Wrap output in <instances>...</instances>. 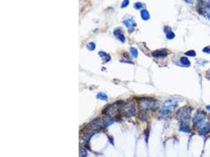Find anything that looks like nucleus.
I'll return each mask as SVG.
<instances>
[{
    "instance_id": "1",
    "label": "nucleus",
    "mask_w": 210,
    "mask_h": 157,
    "mask_svg": "<svg viewBox=\"0 0 210 157\" xmlns=\"http://www.w3.org/2000/svg\"><path fill=\"white\" fill-rule=\"evenodd\" d=\"M194 123L198 128L200 134H205L210 130V125L206 123V115L201 111L196 113L194 118Z\"/></svg>"
},
{
    "instance_id": "2",
    "label": "nucleus",
    "mask_w": 210,
    "mask_h": 157,
    "mask_svg": "<svg viewBox=\"0 0 210 157\" xmlns=\"http://www.w3.org/2000/svg\"><path fill=\"white\" fill-rule=\"evenodd\" d=\"M190 114H191V108L189 107H183L178 111L177 116L179 120H182L183 123H186L190 120Z\"/></svg>"
},
{
    "instance_id": "3",
    "label": "nucleus",
    "mask_w": 210,
    "mask_h": 157,
    "mask_svg": "<svg viewBox=\"0 0 210 157\" xmlns=\"http://www.w3.org/2000/svg\"><path fill=\"white\" fill-rule=\"evenodd\" d=\"M155 105V101L149 98H142L139 101V108L142 111L149 110L152 108H154Z\"/></svg>"
},
{
    "instance_id": "4",
    "label": "nucleus",
    "mask_w": 210,
    "mask_h": 157,
    "mask_svg": "<svg viewBox=\"0 0 210 157\" xmlns=\"http://www.w3.org/2000/svg\"><path fill=\"white\" fill-rule=\"evenodd\" d=\"M118 109H119V105L118 104H114L113 105H110L109 108H107L104 112H106V114H108L109 115H114L116 114V112H117Z\"/></svg>"
},
{
    "instance_id": "5",
    "label": "nucleus",
    "mask_w": 210,
    "mask_h": 157,
    "mask_svg": "<svg viewBox=\"0 0 210 157\" xmlns=\"http://www.w3.org/2000/svg\"><path fill=\"white\" fill-rule=\"evenodd\" d=\"M123 112H124V115L127 116V117H131L132 115H134L136 113V110H135L134 107L131 105H129L126 108L123 109Z\"/></svg>"
},
{
    "instance_id": "6",
    "label": "nucleus",
    "mask_w": 210,
    "mask_h": 157,
    "mask_svg": "<svg viewBox=\"0 0 210 157\" xmlns=\"http://www.w3.org/2000/svg\"><path fill=\"white\" fill-rule=\"evenodd\" d=\"M168 55V52L165 50H159L153 53V56L155 57H164Z\"/></svg>"
},
{
    "instance_id": "7",
    "label": "nucleus",
    "mask_w": 210,
    "mask_h": 157,
    "mask_svg": "<svg viewBox=\"0 0 210 157\" xmlns=\"http://www.w3.org/2000/svg\"><path fill=\"white\" fill-rule=\"evenodd\" d=\"M124 25H125L127 28H128L130 30H132L133 28H134V26L136 25V23H135V21H134V20H132V19H131V18H128V19L126 20V21H124Z\"/></svg>"
},
{
    "instance_id": "8",
    "label": "nucleus",
    "mask_w": 210,
    "mask_h": 157,
    "mask_svg": "<svg viewBox=\"0 0 210 157\" xmlns=\"http://www.w3.org/2000/svg\"><path fill=\"white\" fill-rule=\"evenodd\" d=\"M164 105L167 107V108H176L177 106V101L173 100V99H170V100H168L165 101L164 103Z\"/></svg>"
},
{
    "instance_id": "9",
    "label": "nucleus",
    "mask_w": 210,
    "mask_h": 157,
    "mask_svg": "<svg viewBox=\"0 0 210 157\" xmlns=\"http://www.w3.org/2000/svg\"><path fill=\"white\" fill-rule=\"evenodd\" d=\"M179 130L180 131H183L184 133H190V127L186 124V123H183L180 127H179Z\"/></svg>"
},
{
    "instance_id": "10",
    "label": "nucleus",
    "mask_w": 210,
    "mask_h": 157,
    "mask_svg": "<svg viewBox=\"0 0 210 157\" xmlns=\"http://www.w3.org/2000/svg\"><path fill=\"white\" fill-rule=\"evenodd\" d=\"M180 62L185 67H189L190 65V61L188 60V58H186L185 57H182L180 58Z\"/></svg>"
},
{
    "instance_id": "11",
    "label": "nucleus",
    "mask_w": 210,
    "mask_h": 157,
    "mask_svg": "<svg viewBox=\"0 0 210 157\" xmlns=\"http://www.w3.org/2000/svg\"><path fill=\"white\" fill-rule=\"evenodd\" d=\"M141 16H142V18L145 20V21H147V20L149 19V14L146 10H143L141 11Z\"/></svg>"
},
{
    "instance_id": "12",
    "label": "nucleus",
    "mask_w": 210,
    "mask_h": 157,
    "mask_svg": "<svg viewBox=\"0 0 210 157\" xmlns=\"http://www.w3.org/2000/svg\"><path fill=\"white\" fill-rule=\"evenodd\" d=\"M113 122H114V121L111 119L110 117H106V118H105V120H104V121H103V123H104V125H105L106 127H109V125L113 124Z\"/></svg>"
},
{
    "instance_id": "13",
    "label": "nucleus",
    "mask_w": 210,
    "mask_h": 157,
    "mask_svg": "<svg viewBox=\"0 0 210 157\" xmlns=\"http://www.w3.org/2000/svg\"><path fill=\"white\" fill-rule=\"evenodd\" d=\"M169 112H170L169 108H167V107L163 108H161V109L160 110V113H161L162 115H167L168 114H169Z\"/></svg>"
},
{
    "instance_id": "14",
    "label": "nucleus",
    "mask_w": 210,
    "mask_h": 157,
    "mask_svg": "<svg viewBox=\"0 0 210 157\" xmlns=\"http://www.w3.org/2000/svg\"><path fill=\"white\" fill-rule=\"evenodd\" d=\"M97 97L99 98V99L104 100V101L107 100V98H108L107 96H106V94H105L104 93H99L98 95H97Z\"/></svg>"
},
{
    "instance_id": "15",
    "label": "nucleus",
    "mask_w": 210,
    "mask_h": 157,
    "mask_svg": "<svg viewBox=\"0 0 210 157\" xmlns=\"http://www.w3.org/2000/svg\"><path fill=\"white\" fill-rule=\"evenodd\" d=\"M130 51H131V55H132L133 57H137V56H138V51H137V50H136V48L131 47V48L130 49Z\"/></svg>"
},
{
    "instance_id": "16",
    "label": "nucleus",
    "mask_w": 210,
    "mask_h": 157,
    "mask_svg": "<svg viewBox=\"0 0 210 157\" xmlns=\"http://www.w3.org/2000/svg\"><path fill=\"white\" fill-rule=\"evenodd\" d=\"M166 37L168 39H172L175 37V34L172 32H171V31H170V32H168L166 33Z\"/></svg>"
},
{
    "instance_id": "17",
    "label": "nucleus",
    "mask_w": 210,
    "mask_h": 157,
    "mask_svg": "<svg viewBox=\"0 0 210 157\" xmlns=\"http://www.w3.org/2000/svg\"><path fill=\"white\" fill-rule=\"evenodd\" d=\"M202 3L205 8L210 9V0H202Z\"/></svg>"
},
{
    "instance_id": "18",
    "label": "nucleus",
    "mask_w": 210,
    "mask_h": 157,
    "mask_svg": "<svg viewBox=\"0 0 210 157\" xmlns=\"http://www.w3.org/2000/svg\"><path fill=\"white\" fill-rule=\"evenodd\" d=\"M185 54L187 55V56H190V57H194V56L196 55L194 50H190V51H187V52L185 53Z\"/></svg>"
},
{
    "instance_id": "19",
    "label": "nucleus",
    "mask_w": 210,
    "mask_h": 157,
    "mask_svg": "<svg viewBox=\"0 0 210 157\" xmlns=\"http://www.w3.org/2000/svg\"><path fill=\"white\" fill-rule=\"evenodd\" d=\"M87 154V152L85 149H84V148L80 149V157H86Z\"/></svg>"
},
{
    "instance_id": "20",
    "label": "nucleus",
    "mask_w": 210,
    "mask_h": 157,
    "mask_svg": "<svg viewBox=\"0 0 210 157\" xmlns=\"http://www.w3.org/2000/svg\"><path fill=\"white\" fill-rule=\"evenodd\" d=\"M87 47L91 50H93L95 49V44L94 43H90L89 44H87Z\"/></svg>"
},
{
    "instance_id": "21",
    "label": "nucleus",
    "mask_w": 210,
    "mask_h": 157,
    "mask_svg": "<svg viewBox=\"0 0 210 157\" xmlns=\"http://www.w3.org/2000/svg\"><path fill=\"white\" fill-rule=\"evenodd\" d=\"M135 8L136 9V10H140L142 7V4L141 3H136V4H135Z\"/></svg>"
},
{
    "instance_id": "22",
    "label": "nucleus",
    "mask_w": 210,
    "mask_h": 157,
    "mask_svg": "<svg viewBox=\"0 0 210 157\" xmlns=\"http://www.w3.org/2000/svg\"><path fill=\"white\" fill-rule=\"evenodd\" d=\"M128 3H129V1H128V0H124V1L123 2V3H122V5H121V7H122V8L126 7V6L128 5Z\"/></svg>"
},
{
    "instance_id": "23",
    "label": "nucleus",
    "mask_w": 210,
    "mask_h": 157,
    "mask_svg": "<svg viewBox=\"0 0 210 157\" xmlns=\"http://www.w3.org/2000/svg\"><path fill=\"white\" fill-rule=\"evenodd\" d=\"M202 51H203V52H205V53H210V46H207V47H205V49H203V50H202Z\"/></svg>"
},
{
    "instance_id": "24",
    "label": "nucleus",
    "mask_w": 210,
    "mask_h": 157,
    "mask_svg": "<svg viewBox=\"0 0 210 157\" xmlns=\"http://www.w3.org/2000/svg\"><path fill=\"white\" fill-rule=\"evenodd\" d=\"M121 34H122L121 29H117V30L114 31V35H120Z\"/></svg>"
},
{
    "instance_id": "25",
    "label": "nucleus",
    "mask_w": 210,
    "mask_h": 157,
    "mask_svg": "<svg viewBox=\"0 0 210 157\" xmlns=\"http://www.w3.org/2000/svg\"><path fill=\"white\" fill-rule=\"evenodd\" d=\"M119 39H120V41H121V42H124L125 38H124V36L123 34H121V35H119Z\"/></svg>"
},
{
    "instance_id": "26",
    "label": "nucleus",
    "mask_w": 210,
    "mask_h": 157,
    "mask_svg": "<svg viewBox=\"0 0 210 157\" xmlns=\"http://www.w3.org/2000/svg\"><path fill=\"white\" fill-rule=\"evenodd\" d=\"M99 56H101V57H106L107 56V54L105 52H99Z\"/></svg>"
},
{
    "instance_id": "27",
    "label": "nucleus",
    "mask_w": 210,
    "mask_h": 157,
    "mask_svg": "<svg viewBox=\"0 0 210 157\" xmlns=\"http://www.w3.org/2000/svg\"><path fill=\"white\" fill-rule=\"evenodd\" d=\"M206 108H207L208 110H209V111H210V106H208H208H206Z\"/></svg>"
},
{
    "instance_id": "28",
    "label": "nucleus",
    "mask_w": 210,
    "mask_h": 157,
    "mask_svg": "<svg viewBox=\"0 0 210 157\" xmlns=\"http://www.w3.org/2000/svg\"><path fill=\"white\" fill-rule=\"evenodd\" d=\"M208 72H209V73H210V70H209V71H208Z\"/></svg>"
}]
</instances>
